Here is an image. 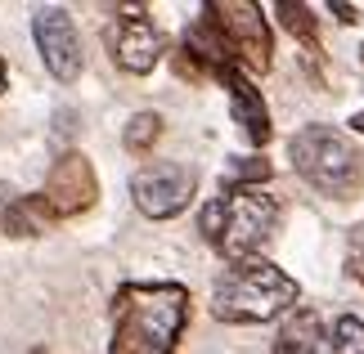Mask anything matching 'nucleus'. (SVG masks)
I'll use <instances>...</instances> for the list:
<instances>
[{"label": "nucleus", "mask_w": 364, "mask_h": 354, "mask_svg": "<svg viewBox=\"0 0 364 354\" xmlns=\"http://www.w3.org/2000/svg\"><path fill=\"white\" fill-rule=\"evenodd\" d=\"M189 328V287L180 282H126L113 296L108 354H176Z\"/></svg>", "instance_id": "nucleus-1"}, {"label": "nucleus", "mask_w": 364, "mask_h": 354, "mask_svg": "<svg viewBox=\"0 0 364 354\" xmlns=\"http://www.w3.org/2000/svg\"><path fill=\"white\" fill-rule=\"evenodd\" d=\"M198 229L220 260H252L279 229V202L252 184H220V193L198 211Z\"/></svg>", "instance_id": "nucleus-2"}, {"label": "nucleus", "mask_w": 364, "mask_h": 354, "mask_svg": "<svg viewBox=\"0 0 364 354\" xmlns=\"http://www.w3.org/2000/svg\"><path fill=\"white\" fill-rule=\"evenodd\" d=\"M301 287L297 278L284 274L279 265L252 256L230 265L212 287V319L230 323V328H252V323H274L279 314L297 309Z\"/></svg>", "instance_id": "nucleus-3"}, {"label": "nucleus", "mask_w": 364, "mask_h": 354, "mask_svg": "<svg viewBox=\"0 0 364 354\" xmlns=\"http://www.w3.org/2000/svg\"><path fill=\"white\" fill-rule=\"evenodd\" d=\"M288 157H292V171L315 193L338 197V202L364 193V148L338 126H324V121L301 126L288 139Z\"/></svg>", "instance_id": "nucleus-4"}, {"label": "nucleus", "mask_w": 364, "mask_h": 354, "mask_svg": "<svg viewBox=\"0 0 364 354\" xmlns=\"http://www.w3.org/2000/svg\"><path fill=\"white\" fill-rule=\"evenodd\" d=\"M36 197H41V206H46V216L54 224L86 216V211L100 202V175H95L90 157L86 153H63V157L50 166L46 189H41Z\"/></svg>", "instance_id": "nucleus-5"}, {"label": "nucleus", "mask_w": 364, "mask_h": 354, "mask_svg": "<svg viewBox=\"0 0 364 354\" xmlns=\"http://www.w3.org/2000/svg\"><path fill=\"white\" fill-rule=\"evenodd\" d=\"M193 189H198V175L185 162H149L139 166L131 179V197L135 206L144 211L149 220H171L193 202Z\"/></svg>", "instance_id": "nucleus-6"}, {"label": "nucleus", "mask_w": 364, "mask_h": 354, "mask_svg": "<svg viewBox=\"0 0 364 354\" xmlns=\"http://www.w3.org/2000/svg\"><path fill=\"white\" fill-rule=\"evenodd\" d=\"M104 40H108L113 63L122 72H131V77L153 72L158 59H162V50H166V40L158 32V23L149 18V9H117V18L108 23Z\"/></svg>", "instance_id": "nucleus-7"}, {"label": "nucleus", "mask_w": 364, "mask_h": 354, "mask_svg": "<svg viewBox=\"0 0 364 354\" xmlns=\"http://www.w3.org/2000/svg\"><path fill=\"white\" fill-rule=\"evenodd\" d=\"M32 36H36V50L41 59H46L50 77L63 81V86H73V81L81 77V67H86V59H81V36H77V23L73 13L50 5V9H36L32 18Z\"/></svg>", "instance_id": "nucleus-8"}, {"label": "nucleus", "mask_w": 364, "mask_h": 354, "mask_svg": "<svg viewBox=\"0 0 364 354\" xmlns=\"http://www.w3.org/2000/svg\"><path fill=\"white\" fill-rule=\"evenodd\" d=\"M216 81L230 94V112H234V121H239L243 139H247V144H257V148H265V144H270V135H274V126H270V108H265L261 90L252 86V77L239 72V67H220Z\"/></svg>", "instance_id": "nucleus-9"}, {"label": "nucleus", "mask_w": 364, "mask_h": 354, "mask_svg": "<svg viewBox=\"0 0 364 354\" xmlns=\"http://www.w3.org/2000/svg\"><path fill=\"white\" fill-rule=\"evenodd\" d=\"M270 354H324V319H319V309H311V305L288 309Z\"/></svg>", "instance_id": "nucleus-10"}, {"label": "nucleus", "mask_w": 364, "mask_h": 354, "mask_svg": "<svg viewBox=\"0 0 364 354\" xmlns=\"http://www.w3.org/2000/svg\"><path fill=\"white\" fill-rule=\"evenodd\" d=\"M46 229H54V220L46 216V206H41L36 193L14 197L5 206V216H0V233H9V238H41Z\"/></svg>", "instance_id": "nucleus-11"}, {"label": "nucleus", "mask_w": 364, "mask_h": 354, "mask_svg": "<svg viewBox=\"0 0 364 354\" xmlns=\"http://www.w3.org/2000/svg\"><path fill=\"white\" fill-rule=\"evenodd\" d=\"M274 13H279V27H288V32L301 40L306 54L319 50V23H315V9L311 5H301V0H279Z\"/></svg>", "instance_id": "nucleus-12"}, {"label": "nucleus", "mask_w": 364, "mask_h": 354, "mask_svg": "<svg viewBox=\"0 0 364 354\" xmlns=\"http://www.w3.org/2000/svg\"><path fill=\"white\" fill-rule=\"evenodd\" d=\"M324 354H364V319L338 314L324 323Z\"/></svg>", "instance_id": "nucleus-13"}, {"label": "nucleus", "mask_w": 364, "mask_h": 354, "mask_svg": "<svg viewBox=\"0 0 364 354\" xmlns=\"http://www.w3.org/2000/svg\"><path fill=\"white\" fill-rule=\"evenodd\" d=\"M158 139H162V117H158V112H135V117L126 121V135H122L126 153L144 157V153H153Z\"/></svg>", "instance_id": "nucleus-14"}, {"label": "nucleus", "mask_w": 364, "mask_h": 354, "mask_svg": "<svg viewBox=\"0 0 364 354\" xmlns=\"http://www.w3.org/2000/svg\"><path fill=\"white\" fill-rule=\"evenodd\" d=\"M270 171H274V166L265 157H247V162H234V175L225 184H252V189H261V184L270 179Z\"/></svg>", "instance_id": "nucleus-15"}, {"label": "nucleus", "mask_w": 364, "mask_h": 354, "mask_svg": "<svg viewBox=\"0 0 364 354\" xmlns=\"http://www.w3.org/2000/svg\"><path fill=\"white\" fill-rule=\"evenodd\" d=\"M346 274L355 282H364V220L346 233Z\"/></svg>", "instance_id": "nucleus-16"}, {"label": "nucleus", "mask_w": 364, "mask_h": 354, "mask_svg": "<svg viewBox=\"0 0 364 354\" xmlns=\"http://www.w3.org/2000/svg\"><path fill=\"white\" fill-rule=\"evenodd\" d=\"M328 9L338 13L342 23H360V9H355V5H328Z\"/></svg>", "instance_id": "nucleus-17"}, {"label": "nucleus", "mask_w": 364, "mask_h": 354, "mask_svg": "<svg viewBox=\"0 0 364 354\" xmlns=\"http://www.w3.org/2000/svg\"><path fill=\"white\" fill-rule=\"evenodd\" d=\"M9 202H14V189H9V184H0V216H5Z\"/></svg>", "instance_id": "nucleus-18"}, {"label": "nucleus", "mask_w": 364, "mask_h": 354, "mask_svg": "<svg viewBox=\"0 0 364 354\" xmlns=\"http://www.w3.org/2000/svg\"><path fill=\"white\" fill-rule=\"evenodd\" d=\"M351 131H355V135H364V108H360L355 117H351Z\"/></svg>", "instance_id": "nucleus-19"}, {"label": "nucleus", "mask_w": 364, "mask_h": 354, "mask_svg": "<svg viewBox=\"0 0 364 354\" xmlns=\"http://www.w3.org/2000/svg\"><path fill=\"white\" fill-rule=\"evenodd\" d=\"M5 81H9V72H5V59H0V94H5Z\"/></svg>", "instance_id": "nucleus-20"}]
</instances>
